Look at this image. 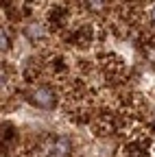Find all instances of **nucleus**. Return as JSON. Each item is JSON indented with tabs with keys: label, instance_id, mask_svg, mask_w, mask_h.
<instances>
[{
	"label": "nucleus",
	"instance_id": "nucleus-4",
	"mask_svg": "<svg viewBox=\"0 0 155 157\" xmlns=\"http://www.w3.org/2000/svg\"><path fill=\"white\" fill-rule=\"evenodd\" d=\"M85 5H87V9H90V11L99 13V11H103V9H105V0H85Z\"/></svg>",
	"mask_w": 155,
	"mask_h": 157
},
{
	"label": "nucleus",
	"instance_id": "nucleus-2",
	"mask_svg": "<svg viewBox=\"0 0 155 157\" xmlns=\"http://www.w3.org/2000/svg\"><path fill=\"white\" fill-rule=\"evenodd\" d=\"M31 103L37 105V107H42V109H52L57 105V96H55L52 87L40 85V87H35L31 92Z\"/></svg>",
	"mask_w": 155,
	"mask_h": 157
},
{
	"label": "nucleus",
	"instance_id": "nucleus-5",
	"mask_svg": "<svg viewBox=\"0 0 155 157\" xmlns=\"http://www.w3.org/2000/svg\"><path fill=\"white\" fill-rule=\"evenodd\" d=\"M149 15H151V22H153V24H155V5H153V7H151V11H149Z\"/></svg>",
	"mask_w": 155,
	"mask_h": 157
},
{
	"label": "nucleus",
	"instance_id": "nucleus-1",
	"mask_svg": "<svg viewBox=\"0 0 155 157\" xmlns=\"http://www.w3.org/2000/svg\"><path fill=\"white\" fill-rule=\"evenodd\" d=\"M70 142L61 135H50L37 144V157H68L70 155Z\"/></svg>",
	"mask_w": 155,
	"mask_h": 157
},
{
	"label": "nucleus",
	"instance_id": "nucleus-3",
	"mask_svg": "<svg viewBox=\"0 0 155 157\" xmlns=\"http://www.w3.org/2000/svg\"><path fill=\"white\" fill-rule=\"evenodd\" d=\"M26 35H29L31 39H35V42H40V39L44 37V29H42L40 24H31V26L26 29Z\"/></svg>",
	"mask_w": 155,
	"mask_h": 157
}]
</instances>
